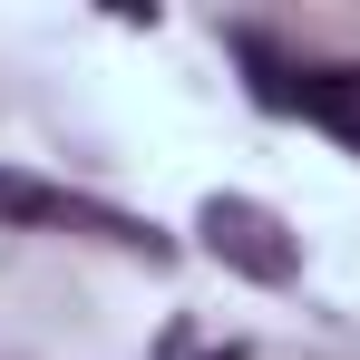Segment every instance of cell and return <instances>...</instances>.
<instances>
[{
    "label": "cell",
    "instance_id": "6da1fadb",
    "mask_svg": "<svg viewBox=\"0 0 360 360\" xmlns=\"http://www.w3.org/2000/svg\"><path fill=\"white\" fill-rule=\"evenodd\" d=\"M243 68H253V98L263 108H292V117L331 127V136H351L360 146V68H283L263 39H234Z\"/></svg>",
    "mask_w": 360,
    "mask_h": 360
},
{
    "label": "cell",
    "instance_id": "7a4b0ae2",
    "mask_svg": "<svg viewBox=\"0 0 360 360\" xmlns=\"http://www.w3.org/2000/svg\"><path fill=\"white\" fill-rule=\"evenodd\" d=\"M0 224H68V234H108V243H127V253H166L156 224H136L117 205H88V195H68V185L10 176V166H0Z\"/></svg>",
    "mask_w": 360,
    "mask_h": 360
},
{
    "label": "cell",
    "instance_id": "3957f363",
    "mask_svg": "<svg viewBox=\"0 0 360 360\" xmlns=\"http://www.w3.org/2000/svg\"><path fill=\"white\" fill-rule=\"evenodd\" d=\"M205 243H214L234 273H253V283H292L302 273L292 224H283L273 205H253V195H214V205H205Z\"/></svg>",
    "mask_w": 360,
    "mask_h": 360
}]
</instances>
